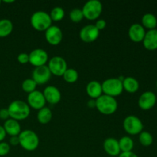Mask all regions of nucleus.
Returning a JSON list of instances; mask_svg holds the SVG:
<instances>
[{
  "label": "nucleus",
  "instance_id": "1",
  "mask_svg": "<svg viewBox=\"0 0 157 157\" xmlns=\"http://www.w3.org/2000/svg\"><path fill=\"white\" fill-rule=\"evenodd\" d=\"M9 117L15 121H23L30 115V107L27 103L22 101H14L8 107Z\"/></svg>",
  "mask_w": 157,
  "mask_h": 157
},
{
  "label": "nucleus",
  "instance_id": "2",
  "mask_svg": "<svg viewBox=\"0 0 157 157\" xmlns=\"http://www.w3.org/2000/svg\"><path fill=\"white\" fill-rule=\"evenodd\" d=\"M19 145L27 151H34L39 145V138L32 130H25L18 135Z\"/></svg>",
  "mask_w": 157,
  "mask_h": 157
},
{
  "label": "nucleus",
  "instance_id": "3",
  "mask_svg": "<svg viewBox=\"0 0 157 157\" xmlns=\"http://www.w3.org/2000/svg\"><path fill=\"white\" fill-rule=\"evenodd\" d=\"M117 101L115 98L103 94L96 99V107L100 113L105 115L114 113L117 110Z\"/></svg>",
  "mask_w": 157,
  "mask_h": 157
},
{
  "label": "nucleus",
  "instance_id": "4",
  "mask_svg": "<svg viewBox=\"0 0 157 157\" xmlns=\"http://www.w3.org/2000/svg\"><path fill=\"white\" fill-rule=\"evenodd\" d=\"M30 22L32 27L37 31L45 32L52 25V18L49 14L44 11H37L34 12L30 18Z\"/></svg>",
  "mask_w": 157,
  "mask_h": 157
},
{
  "label": "nucleus",
  "instance_id": "5",
  "mask_svg": "<svg viewBox=\"0 0 157 157\" xmlns=\"http://www.w3.org/2000/svg\"><path fill=\"white\" fill-rule=\"evenodd\" d=\"M101 86H102L103 94L113 98L121 95L124 90L122 81L117 78L106 79L101 84Z\"/></svg>",
  "mask_w": 157,
  "mask_h": 157
},
{
  "label": "nucleus",
  "instance_id": "6",
  "mask_svg": "<svg viewBox=\"0 0 157 157\" xmlns=\"http://www.w3.org/2000/svg\"><path fill=\"white\" fill-rule=\"evenodd\" d=\"M103 11V5L99 0H89L82 8L84 18L87 20L97 19L101 15Z\"/></svg>",
  "mask_w": 157,
  "mask_h": 157
},
{
  "label": "nucleus",
  "instance_id": "7",
  "mask_svg": "<svg viewBox=\"0 0 157 157\" xmlns=\"http://www.w3.org/2000/svg\"><path fill=\"white\" fill-rule=\"evenodd\" d=\"M123 126L124 130L130 135L140 134L144 129V124L141 120L134 115L127 116L124 119Z\"/></svg>",
  "mask_w": 157,
  "mask_h": 157
},
{
  "label": "nucleus",
  "instance_id": "8",
  "mask_svg": "<svg viewBox=\"0 0 157 157\" xmlns=\"http://www.w3.org/2000/svg\"><path fill=\"white\" fill-rule=\"evenodd\" d=\"M52 75L55 76H63L67 69V64L65 60L60 56H55L51 58L48 64Z\"/></svg>",
  "mask_w": 157,
  "mask_h": 157
},
{
  "label": "nucleus",
  "instance_id": "9",
  "mask_svg": "<svg viewBox=\"0 0 157 157\" xmlns=\"http://www.w3.org/2000/svg\"><path fill=\"white\" fill-rule=\"evenodd\" d=\"M29 55V63L35 67L46 65L48 61V55L45 50L41 48H36L32 50Z\"/></svg>",
  "mask_w": 157,
  "mask_h": 157
},
{
  "label": "nucleus",
  "instance_id": "10",
  "mask_svg": "<svg viewBox=\"0 0 157 157\" xmlns=\"http://www.w3.org/2000/svg\"><path fill=\"white\" fill-rule=\"evenodd\" d=\"M100 35V31L94 25H87L80 31V38L84 42L91 43L96 41Z\"/></svg>",
  "mask_w": 157,
  "mask_h": 157
},
{
  "label": "nucleus",
  "instance_id": "11",
  "mask_svg": "<svg viewBox=\"0 0 157 157\" xmlns=\"http://www.w3.org/2000/svg\"><path fill=\"white\" fill-rule=\"evenodd\" d=\"M46 41L48 43L54 46L58 45L63 38V33L58 26L51 25L44 32Z\"/></svg>",
  "mask_w": 157,
  "mask_h": 157
},
{
  "label": "nucleus",
  "instance_id": "12",
  "mask_svg": "<svg viewBox=\"0 0 157 157\" xmlns=\"http://www.w3.org/2000/svg\"><path fill=\"white\" fill-rule=\"evenodd\" d=\"M52 73L47 65L40 66L34 69L32 72V79L37 84H44L50 80Z\"/></svg>",
  "mask_w": 157,
  "mask_h": 157
},
{
  "label": "nucleus",
  "instance_id": "13",
  "mask_svg": "<svg viewBox=\"0 0 157 157\" xmlns=\"http://www.w3.org/2000/svg\"><path fill=\"white\" fill-rule=\"evenodd\" d=\"M27 104H29V107L38 110L44 107L46 104V101L44 99L43 93L40 91V90H37L29 94L27 98Z\"/></svg>",
  "mask_w": 157,
  "mask_h": 157
},
{
  "label": "nucleus",
  "instance_id": "14",
  "mask_svg": "<svg viewBox=\"0 0 157 157\" xmlns=\"http://www.w3.org/2000/svg\"><path fill=\"white\" fill-rule=\"evenodd\" d=\"M156 104V95L152 91H145L140 95L138 100L140 108L144 110H149Z\"/></svg>",
  "mask_w": 157,
  "mask_h": 157
},
{
  "label": "nucleus",
  "instance_id": "15",
  "mask_svg": "<svg viewBox=\"0 0 157 157\" xmlns=\"http://www.w3.org/2000/svg\"><path fill=\"white\" fill-rule=\"evenodd\" d=\"M42 93L46 102L51 104H57L61 99V94L59 89L55 86H48L44 89Z\"/></svg>",
  "mask_w": 157,
  "mask_h": 157
},
{
  "label": "nucleus",
  "instance_id": "16",
  "mask_svg": "<svg viewBox=\"0 0 157 157\" xmlns=\"http://www.w3.org/2000/svg\"><path fill=\"white\" fill-rule=\"evenodd\" d=\"M128 35L131 41L134 42H141L144 40L146 35L145 29L143 27L142 25L139 23H134L131 25L128 31Z\"/></svg>",
  "mask_w": 157,
  "mask_h": 157
},
{
  "label": "nucleus",
  "instance_id": "17",
  "mask_svg": "<svg viewBox=\"0 0 157 157\" xmlns=\"http://www.w3.org/2000/svg\"><path fill=\"white\" fill-rule=\"evenodd\" d=\"M144 48L148 51H155L157 49V29H152L146 32L143 40Z\"/></svg>",
  "mask_w": 157,
  "mask_h": 157
},
{
  "label": "nucleus",
  "instance_id": "18",
  "mask_svg": "<svg viewBox=\"0 0 157 157\" xmlns=\"http://www.w3.org/2000/svg\"><path fill=\"white\" fill-rule=\"evenodd\" d=\"M104 149L106 153L111 156H119L121 153L120 150L119 143L117 140L113 137H109L104 140Z\"/></svg>",
  "mask_w": 157,
  "mask_h": 157
},
{
  "label": "nucleus",
  "instance_id": "19",
  "mask_svg": "<svg viewBox=\"0 0 157 157\" xmlns=\"http://www.w3.org/2000/svg\"><path fill=\"white\" fill-rule=\"evenodd\" d=\"M6 134L9 135L10 136H18L21 133V126L18 121L9 118L7 121H5L3 125Z\"/></svg>",
  "mask_w": 157,
  "mask_h": 157
},
{
  "label": "nucleus",
  "instance_id": "20",
  "mask_svg": "<svg viewBox=\"0 0 157 157\" xmlns=\"http://www.w3.org/2000/svg\"><path fill=\"white\" fill-rule=\"evenodd\" d=\"M86 91L90 98L96 100L103 94L102 86L98 81H91L87 84L86 87Z\"/></svg>",
  "mask_w": 157,
  "mask_h": 157
},
{
  "label": "nucleus",
  "instance_id": "21",
  "mask_svg": "<svg viewBox=\"0 0 157 157\" xmlns=\"http://www.w3.org/2000/svg\"><path fill=\"white\" fill-rule=\"evenodd\" d=\"M123 83V87L128 93L133 94L136 93L140 88V84L136 78L133 77H127L124 78Z\"/></svg>",
  "mask_w": 157,
  "mask_h": 157
},
{
  "label": "nucleus",
  "instance_id": "22",
  "mask_svg": "<svg viewBox=\"0 0 157 157\" xmlns=\"http://www.w3.org/2000/svg\"><path fill=\"white\" fill-rule=\"evenodd\" d=\"M142 25L144 29H148L149 30L156 29L157 26V18L153 14L147 13L142 17Z\"/></svg>",
  "mask_w": 157,
  "mask_h": 157
},
{
  "label": "nucleus",
  "instance_id": "23",
  "mask_svg": "<svg viewBox=\"0 0 157 157\" xmlns=\"http://www.w3.org/2000/svg\"><path fill=\"white\" fill-rule=\"evenodd\" d=\"M13 30V24L7 18L0 20V38H6L12 33Z\"/></svg>",
  "mask_w": 157,
  "mask_h": 157
},
{
  "label": "nucleus",
  "instance_id": "24",
  "mask_svg": "<svg viewBox=\"0 0 157 157\" xmlns=\"http://www.w3.org/2000/svg\"><path fill=\"white\" fill-rule=\"evenodd\" d=\"M52 118V112L48 107H43L38 110L37 114V119L41 124H47Z\"/></svg>",
  "mask_w": 157,
  "mask_h": 157
},
{
  "label": "nucleus",
  "instance_id": "25",
  "mask_svg": "<svg viewBox=\"0 0 157 157\" xmlns=\"http://www.w3.org/2000/svg\"><path fill=\"white\" fill-rule=\"evenodd\" d=\"M119 143L120 150L121 153H125V152H131L134 147V143L132 138L130 136H123L118 140Z\"/></svg>",
  "mask_w": 157,
  "mask_h": 157
},
{
  "label": "nucleus",
  "instance_id": "26",
  "mask_svg": "<svg viewBox=\"0 0 157 157\" xmlns=\"http://www.w3.org/2000/svg\"><path fill=\"white\" fill-rule=\"evenodd\" d=\"M64 81L70 84L76 82L78 79V72L74 68H67L63 75Z\"/></svg>",
  "mask_w": 157,
  "mask_h": 157
},
{
  "label": "nucleus",
  "instance_id": "27",
  "mask_svg": "<svg viewBox=\"0 0 157 157\" xmlns=\"http://www.w3.org/2000/svg\"><path fill=\"white\" fill-rule=\"evenodd\" d=\"M139 141L144 147H150L153 142V135L148 131H142L139 135Z\"/></svg>",
  "mask_w": 157,
  "mask_h": 157
},
{
  "label": "nucleus",
  "instance_id": "28",
  "mask_svg": "<svg viewBox=\"0 0 157 157\" xmlns=\"http://www.w3.org/2000/svg\"><path fill=\"white\" fill-rule=\"evenodd\" d=\"M64 15H65V12H64V9L60 6H56L52 9L49 15L52 18V21H59L64 18Z\"/></svg>",
  "mask_w": 157,
  "mask_h": 157
},
{
  "label": "nucleus",
  "instance_id": "29",
  "mask_svg": "<svg viewBox=\"0 0 157 157\" xmlns=\"http://www.w3.org/2000/svg\"><path fill=\"white\" fill-rule=\"evenodd\" d=\"M37 85L38 84L35 82V81L32 78H27L21 84V88L25 92L30 94L36 90Z\"/></svg>",
  "mask_w": 157,
  "mask_h": 157
},
{
  "label": "nucleus",
  "instance_id": "30",
  "mask_svg": "<svg viewBox=\"0 0 157 157\" xmlns=\"http://www.w3.org/2000/svg\"><path fill=\"white\" fill-rule=\"evenodd\" d=\"M69 17H70V19L74 22H80L84 18L82 9H78V8L73 9L69 13Z\"/></svg>",
  "mask_w": 157,
  "mask_h": 157
},
{
  "label": "nucleus",
  "instance_id": "31",
  "mask_svg": "<svg viewBox=\"0 0 157 157\" xmlns=\"http://www.w3.org/2000/svg\"><path fill=\"white\" fill-rule=\"evenodd\" d=\"M10 151V145L6 142H0V156H5Z\"/></svg>",
  "mask_w": 157,
  "mask_h": 157
},
{
  "label": "nucleus",
  "instance_id": "32",
  "mask_svg": "<svg viewBox=\"0 0 157 157\" xmlns=\"http://www.w3.org/2000/svg\"><path fill=\"white\" fill-rule=\"evenodd\" d=\"M17 59H18V61L20 64H25L29 62V54L22 52V53H20L19 55H18Z\"/></svg>",
  "mask_w": 157,
  "mask_h": 157
},
{
  "label": "nucleus",
  "instance_id": "33",
  "mask_svg": "<svg viewBox=\"0 0 157 157\" xmlns=\"http://www.w3.org/2000/svg\"><path fill=\"white\" fill-rule=\"evenodd\" d=\"M9 110L7 108H2L0 109V119L4 120V121H7L9 119Z\"/></svg>",
  "mask_w": 157,
  "mask_h": 157
},
{
  "label": "nucleus",
  "instance_id": "34",
  "mask_svg": "<svg viewBox=\"0 0 157 157\" xmlns=\"http://www.w3.org/2000/svg\"><path fill=\"white\" fill-rule=\"evenodd\" d=\"M94 25L96 26V28L98 30L101 31L105 29L106 25H107V22H106V21L104 19H98Z\"/></svg>",
  "mask_w": 157,
  "mask_h": 157
},
{
  "label": "nucleus",
  "instance_id": "35",
  "mask_svg": "<svg viewBox=\"0 0 157 157\" xmlns=\"http://www.w3.org/2000/svg\"><path fill=\"white\" fill-rule=\"evenodd\" d=\"M9 144L12 146H17L19 144V139H18V136H11L9 139Z\"/></svg>",
  "mask_w": 157,
  "mask_h": 157
},
{
  "label": "nucleus",
  "instance_id": "36",
  "mask_svg": "<svg viewBox=\"0 0 157 157\" xmlns=\"http://www.w3.org/2000/svg\"><path fill=\"white\" fill-rule=\"evenodd\" d=\"M118 157H139L136 153L131 152H125V153H121Z\"/></svg>",
  "mask_w": 157,
  "mask_h": 157
},
{
  "label": "nucleus",
  "instance_id": "37",
  "mask_svg": "<svg viewBox=\"0 0 157 157\" xmlns=\"http://www.w3.org/2000/svg\"><path fill=\"white\" fill-rule=\"evenodd\" d=\"M6 130H5L3 126H0V142H2L6 136Z\"/></svg>",
  "mask_w": 157,
  "mask_h": 157
},
{
  "label": "nucleus",
  "instance_id": "38",
  "mask_svg": "<svg viewBox=\"0 0 157 157\" xmlns=\"http://www.w3.org/2000/svg\"><path fill=\"white\" fill-rule=\"evenodd\" d=\"M87 106H88L89 107H91V108L96 107V100L91 99L90 100V101H88V102H87Z\"/></svg>",
  "mask_w": 157,
  "mask_h": 157
},
{
  "label": "nucleus",
  "instance_id": "39",
  "mask_svg": "<svg viewBox=\"0 0 157 157\" xmlns=\"http://www.w3.org/2000/svg\"><path fill=\"white\" fill-rule=\"evenodd\" d=\"M5 3H12V2H15V1H14V0H9V1H7V0H5V1H3Z\"/></svg>",
  "mask_w": 157,
  "mask_h": 157
},
{
  "label": "nucleus",
  "instance_id": "40",
  "mask_svg": "<svg viewBox=\"0 0 157 157\" xmlns=\"http://www.w3.org/2000/svg\"><path fill=\"white\" fill-rule=\"evenodd\" d=\"M1 3H2V1H1V0H0V5H1Z\"/></svg>",
  "mask_w": 157,
  "mask_h": 157
},
{
  "label": "nucleus",
  "instance_id": "41",
  "mask_svg": "<svg viewBox=\"0 0 157 157\" xmlns=\"http://www.w3.org/2000/svg\"><path fill=\"white\" fill-rule=\"evenodd\" d=\"M156 87H157V81H156Z\"/></svg>",
  "mask_w": 157,
  "mask_h": 157
},
{
  "label": "nucleus",
  "instance_id": "42",
  "mask_svg": "<svg viewBox=\"0 0 157 157\" xmlns=\"http://www.w3.org/2000/svg\"><path fill=\"white\" fill-rule=\"evenodd\" d=\"M156 102H157V96H156Z\"/></svg>",
  "mask_w": 157,
  "mask_h": 157
},
{
  "label": "nucleus",
  "instance_id": "43",
  "mask_svg": "<svg viewBox=\"0 0 157 157\" xmlns=\"http://www.w3.org/2000/svg\"><path fill=\"white\" fill-rule=\"evenodd\" d=\"M0 72H1V70H0Z\"/></svg>",
  "mask_w": 157,
  "mask_h": 157
}]
</instances>
